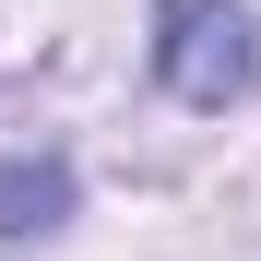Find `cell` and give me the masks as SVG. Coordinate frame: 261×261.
I'll use <instances>...</instances> for the list:
<instances>
[{
    "instance_id": "2",
    "label": "cell",
    "mask_w": 261,
    "mask_h": 261,
    "mask_svg": "<svg viewBox=\"0 0 261 261\" xmlns=\"http://www.w3.org/2000/svg\"><path fill=\"white\" fill-rule=\"evenodd\" d=\"M60 202H71L60 166H0V226H48Z\"/></svg>"
},
{
    "instance_id": "1",
    "label": "cell",
    "mask_w": 261,
    "mask_h": 261,
    "mask_svg": "<svg viewBox=\"0 0 261 261\" xmlns=\"http://www.w3.org/2000/svg\"><path fill=\"white\" fill-rule=\"evenodd\" d=\"M154 71H166L178 107H226L238 83L261 71L249 12H238V0H166V12H154Z\"/></svg>"
}]
</instances>
